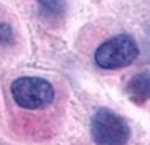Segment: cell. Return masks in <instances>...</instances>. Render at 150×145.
<instances>
[{
  "label": "cell",
  "mask_w": 150,
  "mask_h": 145,
  "mask_svg": "<svg viewBox=\"0 0 150 145\" xmlns=\"http://www.w3.org/2000/svg\"><path fill=\"white\" fill-rule=\"evenodd\" d=\"M10 92L15 103L23 110H40L49 106L55 98V89L42 77L23 76L11 82Z\"/></svg>",
  "instance_id": "1"
},
{
  "label": "cell",
  "mask_w": 150,
  "mask_h": 145,
  "mask_svg": "<svg viewBox=\"0 0 150 145\" xmlns=\"http://www.w3.org/2000/svg\"><path fill=\"white\" fill-rule=\"evenodd\" d=\"M139 55L137 42L127 34H118L105 40L95 50V63L102 69H120L134 63Z\"/></svg>",
  "instance_id": "2"
},
{
  "label": "cell",
  "mask_w": 150,
  "mask_h": 145,
  "mask_svg": "<svg viewBox=\"0 0 150 145\" xmlns=\"http://www.w3.org/2000/svg\"><path fill=\"white\" fill-rule=\"evenodd\" d=\"M91 134L97 145H126L131 129L120 115L102 108L91 121Z\"/></svg>",
  "instance_id": "3"
},
{
  "label": "cell",
  "mask_w": 150,
  "mask_h": 145,
  "mask_svg": "<svg viewBox=\"0 0 150 145\" xmlns=\"http://www.w3.org/2000/svg\"><path fill=\"white\" fill-rule=\"evenodd\" d=\"M126 93L131 102L136 105H144L150 98V71L139 73L131 77L126 86Z\"/></svg>",
  "instance_id": "4"
},
{
  "label": "cell",
  "mask_w": 150,
  "mask_h": 145,
  "mask_svg": "<svg viewBox=\"0 0 150 145\" xmlns=\"http://www.w3.org/2000/svg\"><path fill=\"white\" fill-rule=\"evenodd\" d=\"M11 37H13V31H11L10 24L2 23V24H0V44H4V45L10 44Z\"/></svg>",
  "instance_id": "5"
},
{
  "label": "cell",
  "mask_w": 150,
  "mask_h": 145,
  "mask_svg": "<svg viewBox=\"0 0 150 145\" xmlns=\"http://www.w3.org/2000/svg\"><path fill=\"white\" fill-rule=\"evenodd\" d=\"M37 2L50 11H60L63 5V0H37Z\"/></svg>",
  "instance_id": "6"
}]
</instances>
